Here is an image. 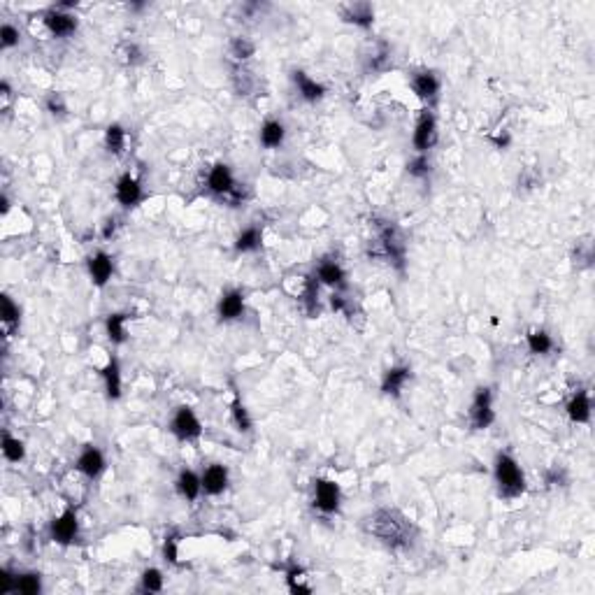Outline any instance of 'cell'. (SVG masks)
<instances>
[{
  "label": "cell",
  "instance_id": "obj_1",
  "mask_svg": "<svg viewBox=\"0 0 595 595\" xmlns=\"http://www.w3.org/2000/svg\"><path fill=\"white\" fill-rule=\"evenodd\" d=\"M363 530L366 535L375 537L377 542L391 547V549H402L412 545L414 537V526L409 519L398 509H375L368 516H363Z\"/></svg>",
  "mask_w": 595,
  "mask_h": 595
},
{
  "label": "cell",
  "instance_id": "obj_2",
  "mask_svg": "<svg viewBox=\"0 0 595 595\" xmlns=\"http://www.w3.org/2000/svg\"><path fill=\"white\" fill-rule=\"evenodd\" d=\"M493 475L502 498H519L526 491V479H523L521 465L509 453H498L495 456Z\"/></svg>",
  "mask_w": 595,
  "mask_h": 595
},
{
  "label": "cell",
  "instance_id": "obj_3",
  "mask_svg": "<svg viewBox=\"0 0 595 595\" xmlns=\"http://www.w3.org/2000/svg\"><path fill=\"white\" fill-rule=\"evenodd\" d=\"M377 245H379V256H384V258H388L393 265L402 267V263H405V238H402V233L398 228L393 226V223H386V226L379 228V238H377Z\"/></svg>",
  "mask_w": 595,
  "mask_h": 595
},
{
  "label": "cell",
  "instance_id": "obj_4",
  "mask_svg": "<svg viewBox=\"0 0 595 595\" xmlns=\"http://www.w3.org/2000/svg\"><path fill=\"white\" fill-rule=\"evenodd\" d=\"M170 433L175 435L177 440L182 442H193L202 435V426H200V419L196 417V412L187 405L177 407L175 414L170 419Z\"/></svg>",
  "mask_w": 595,
  "mask_h": 595
},
{
  "label": "cell",
  "instance_id": "obj_5",
  "mask_svg": "<svg viewBox=\"0 0 595 595\" xmlns=\"http://www.w3.org/2000/svg\"><path fill=\"white\" fill-rule=\"evenodd\" d=\"M495 421V412H493V393L491 388H477L475 398H472L470 405V426L472 431H486L491 424Z\"/></svg>",
  "mask_w": 595,
  "mask_h": 595
},
{
  "label": "cell",
  "instance_id": "obj_6",
  "mask_svg": "<svg viewBox=\"0 0 595 595\" xmlns=\"http://www.w3.org/2000/svg\"><path fill=\"white\" fill-rule=\"evenodd\" d=\"M340 486L330 479H317L314 482V507L323 514H335L340 509Z\"/></svg>",
  "mask_w": 595,
  "mask_h": 595
},
{
  "label": "cell",
  "instance_id": "obj_7",
  "mask_svg": "<svg viewBox=\"0 0 595 595\" xmlns=\"http://www.w3.org/2000/svg\"><path fill=\"white\" fill-rule=\"evenodd\" d=\"M51 540L59 542V545H73L79 535V521H77L75 509H66L61 516H56L49 526Z\"/></svg>",
  "mask_w": 595,
  "mask_h": 595
},
{
  "label": "cell",
  "instance_id": "obj_8",
  "mask_svg": "<svg viewBox=\"0 0 595 595\" xmlns=\"http://www.w3.org/2000/svg\"><path fill=\"white\" fill-rule=\"evenodd\" d=\"M435 142H437V121H435L433 112H424L417 121V128H414V149L419 153H426L428 149H433Z\"/></svg>",
  "mask_w": 595,
  "mask_h": 595
},
{
  "label": "cell",
  "instance_id": "obj_9",
  "mask_svg": "<svg viewBox=\"0 0 595 595\" xmlns=\"http://www.w3.org/2000/svg\"><path fill=\"white\" fill-rule=\"evenodd\" d=\"M44 26H47V30L51 35L68 37V35H73L77 30V17L70 15V12H66V10L54 8V10H49L47 15H44Z\"/></svg>",
  "mask_w": 595,
  "mask_h": 595
},
{
  "label": "cell",
  "instance_id": "obj_10",
  "mask_svg": "<svg viewBox=\"0 0 595 595\" xmlns=\"http://www.w3.org/2000/svg\"><path fill=\"white\" fill-rule=\"evenodd\" d=\"M228 479H230V475H228L226 465L212 463V465H209V468L200 475L202 491H205L207 495H219V493H223V491L228 489Z\"/></svg>",
  "mask_w": 595,
  "mask_h": 595
},
{
  "label": "cell",
  "instance_id": "obj_11",
  "mask_svg": "<svg viewBox=\"0 0 595 595\" xmlns=\"http://www.w3.org/2000/svg\"><path fill=\"white\" fill-rule=\"evenodd\" d=\"M77 470H79L82 475H86L88 479H95L102 475V470H105V456H102V451L98 446H93V444L84 446V451L77 458Z\"/></svg>",
  "mask_w": 595,
  "mask_h": 595
},
{
  "label": "cell",
  "instance_id": "obj_12",
  "mask_svg": "<svg viewBox=\"0 0 595 595\" xmlns=\"http://www.w3.org/2000/svg\"><path fill=\"white\" fill-rule=\"evenodd\" d=\"M409 84H412V91L419 95L421 100L426 102H435L440 95V79L437 75L431 73V70H424V73H417L409 79Z\"/></svg>",
  "mask_w": 595,
  "mask_h": 595
},
{
  "label": "cell",
  "instance_id": "obj_13",
  "mask_svg": "<svg viewBox=\"0 0 595 595\" xmlns=\"http://www.w3.org/2000/svg\"><path fill=\"white\" fill-rule=\"evenodd\" d=\"M88 272H91V279L95 286H105L107 281L112 279V272H114V261L110 254L105 252H98L88 258Z\"/></svg>",
  "mask_w": 595,
  "mask_h": 595
},
{
  "label": "cell",
  "instance_id": "obj_14",
  "mask_svg": "<svg viewBox=\"0 0 595 595\" xmlns=\"http://www.w3.org/2000/svg\"><path fill=\"white\" fill-rule=\"evenodd\" d=\"M207 187L212 193L216 196H228L230 191L235 189V179H233V172H230L228 165L223 163H216L207 175Z\"/></svg>",
  "mask_w": 595,
  "mask_h": 595
},
{
  "label": "cell",
  "instance_id": "obj_15",
  "mask_svg": "<svg viewBox=\"0 0 595 595\" xmlns=\"http://www.w3.org/2000/svg\"><path fill=\"white\" fill-rule=\"evenodd\" d=\"M114 193H117V200L124 205V207H135V205L142 200V187H140V182L133 175L121 177L117 182Z\"/></svg>",
  "mask_w": 595,
  "mask_h": 595
},
{
  "label": "cell",
  "instance_id": "obj_16",
  "mask_svg": "<svg viewBox=\"0 0 595 595\" xmlns=\"http://www.w3.org/2000/svg\"><path fill=\"white\" fill-rule=\"evenodd\" d=\"M342 12V19L347 23H354V26H361V28H370L375 23V8L370 3H351V5H344L340 10Z\"/></svg>",
  "mask_w": 595,
  "mask_h": 595
},
{
  "label": "cell",
  "instance_id": "obj_17",
  "mask_svg": "<svg viewBox=\"0 0 595 595\" xmlns=\"http://www.w3.org/2000/svg\"><path fill=\"white\" fill-rule=\"evenodd\" d=\"M293 84H296L298 93H300V98L307 100V102H317V100H321V98H323V93H325V88H323L321 84H319L317 79H312L310 75H305L303 70H296V73H293Z\"/></svg>",
  "mask_w": 595,
  "mask_h": 595
},
{
  "label": "cell",
  "instance_id": "obj_18",
  "mask_svg": "<svg viewBox=\"0 0 595 595\" xmlns=\"http://www.w3.org/2000/svg\"><path fill=\"white\" fill-rule=\"evenodd\" d=\"M245 312V293L242 291H228L219 300V317L223 321H235Z\"/></svg>",
  "mask_w": 595,
  "mask_h": 595
},
{
  "label": "cell",
  "instance_id": "obj_19",
  "mask_svg": "<svg viewBox=\"0 0 595 595\" xmlns=\"http://www.w3.org/2000/svg\"><path fill=\"white\" fill-rule=\"evenodd\" d=\"M317 279L325 286H332V289H342L347 274H344L342 265L337 261H321L317 267Z\"/></svg>",
  "mask_w": 595,
  "mask_h": 595
},
{
  "label": "cell",
  "instance_id": "obj_20",
  "mask_svg": "<svg viewBox=\"0 0 595 595\" xmlns=\"http://www.w3.org/2000/svg\"><path fill=\"white\" fill-rule=\"evenodd\" d=\"M409 377H412V370L405 368V366L386 370V372H384V379H381V391L386 395H400L402 386L409 381Z\"/></svg>",
  "mask_w": 595,
  "mask_h": 595
},
{
  "label": "cell",
  "instance_id": "obj_21",
  "mask_svg": "<svg viewBox=\"0 0 595 595\" xmlns=\"http://www.w3.org/2000/svg\"><path fill=\"white\" fill-rule=\"evenodd\" d=\"M567 417L574 424H588L591 421V398L586 391H577L572 395V400L567 402Z\"/></svg>",
  "mask_w": 595,
  "mask_h": 595
},
{
  "label": "cell",
  "instance_id": "obj_22",
  "mask_svg": "<svg viewBox=\"0 0 595 595\" xmlns=\"http://www.w3.org/2000/svg\"><path fill=\"white\" fill-rule=\"evenodd\" d=\"M177 491H179V495L187 498V500H198V495L202 493L200 477L191 470H184L182 475L177 477Z\"/></svg>",
  "mask_w": 595,
  "mask_h": 595
},
{
  "label": "cell",
  "instance_id": "obj_23",
  "mask_svg": "<svg viewBox=\"0 0 595 595\" xmlns=\"http://www.w3.org/2000/svg\"><path fill=\"white\" fill-rule=\"evenodd\" d=\"M286 138V128L281 121H265L263 128H261V144L267 147V149H277L281 147Z\"/></svg>",
  "mask_w": 595,
  "mask_h": 595
},
{
  "label": "cell",
  "instance_id": "obj_24",
  "mask_svg": "<svg viewBox=\"0 0 595 595\" xmlns=\"http://www.w3.org/2000/svg\"><path fill=\"white\" fill-rule=\"evenodd\" d=\"M102 379H105V391L110 398L117 400L121 395V368H119V361L112 358L110 363L102 370Z\"/></svg>",
  "mask_w": 595,
  "mask_h": 595
},
{
  "label": "cell",
  "instance_id": "obj_25",
  "mask_svg": "<svg viewBox=\"0 0 595 595\" xmlns=\"http://www.w3.org/2000/svg\"><path fill=\"white\" fill-rule=\"evenodd\" d=\"M42 591V579L37 572H23V574H17V581H15V593H21V595H37Z\"/></svg>",
  "mask_w": 595,
  "mask_h": 595
},
{
  "label": "cell",
  "instance_id": "obj_26",
  "mask_svg": "<svg viewBox=\"0 0 595 595\" xmlns=\"http://www.w3.org/2000/svg\"><path fill=\"white\" fill-rule=\"evenodd\" d=\"M126 319H128V314H121V312L107 317V321H105L107 337H110L114 344L126 342Z\"/></svg>",
  "mask_w": 595,
  "mask_h": 595
},
{
  "label": "cell",
  "instance_id": "obj_27",
  "mask_svg": "<svg viewBox=\"0 0 595 595\" xmlns=\"http://www.w3.org/2000/svg\"><path fill=\"white\" fill-rule=\"evenodd\" d=\"M261 240H263V235H261V230L252 226L247 230H242L240 238L235 240V249H238L240 254H247V252H256V249L261 247Z\"/></svg>",
  "mask_w": 595,
  "mask_h": 595
},
{
  "label": "cell",
  "instance_id": "obj_28",
  "mask_svg": "<svg viewBox=\"0 0 595 595\" xmlns=\"http://www.w3.org/2000/svg\"><path fill=\"white\" fill-rule=\"evenodd\" d=\"M105 147H107V149H110L112 153H124V149H126V131H124V126H119V124L107 126V131H105Z\"/></svg>",
  "mask_w": 595,
  "mask_h": 595
},
{
  "label": "cell",
  "instance_id": "obj_29",
  "mask_svg": "<svg viewBox=\"0 0 595 595\" xmlns=\"http://www.w3.org/2000/svg\"><path fill=\"white\" fill-rule=\"evenodd\" d=\"M228 51H230V56H233L235 61H247V59H252V56L256 54V44L249 40V37H233V40H230V44H228Z\"/></svg>",
  "mask_w": 595,
  "mask_h": 595
},
{
  "label": "cell",
  "instance_id": "obj_30",
  "mask_svg": "<svg viewBox=\"0 0 595 595\" xmlns=\"http://www.w3.org/2000/svg\"><path fill=\"white\" fill-rule=\"evenodd\" d=\"M3 456L10 460V463H21L26 458V446L21 440L12 437V435L5 433L3 435Z\"/></svg>",
  "mask_w": 595,
  "mask_h": 595
},
{
  "label": "cell",
  "instance_id": "obj_31",
  "mask_svg": "<svg viewBox=\"0 0 595 595\" xmlns=\"http://www.w3.org/2000/svg\"><path fill=\"white\" fill-rule=\"evenodd\" d=\"M303 305L307 314H314L319 310V279L307 277L305 281V291H303Z\"/></svg>",
  "mask_w": 595,
  "mask_h": 595
},
{
  "label": "cell",
  "instance_id": "obj_32",
  "mask_svg": "<svg viewBox=\"0 0 595 595\" xmlns=\"http://www.w3.org/2000/svg\"><path fill=\"white\" fill-rule=\"evenodd\" d=\"M554 347V340L551 335L545 330H533L528 335V349L533 351V354H549Z\"/></svg>",
  "mask_w": 595,
  "mask_h": 595
},
{
  "label": "cell",
  "instance_id": "obj_33",
  "mask_svg": "<svg viewBox=\"0 0 595 595\" xmlns=\"http://www.w3.org/2000/svg\"><path fill=\"white\" fill-rule=\"evenodd\" d=\"M230 414H233V421H235V426H238L240 433H249V431H252V417H249L247 407L242 405L240 398L233 400V405H230Z\"/></svg>",
  "mask_w": 595,
  "mask_h": 595
},
{
  "label": "cell",
  "instance_id": "obj_34",
  "mask_svg": "<svg viewBox=\"0 0 595 595\" xmlns=\"http://www.w3.org/2000/svg\"><path fill=\"white\" fill-rule=\"evenodd\" d=\"M3 325L8 332L19 328V307L12 303L10 296H3Z\"/></svg>",
  "mask_w": 595,
  "mask_h": 595
},
{
  "label": "cell",
  "instance_id": "obj_35",
  "mask_svg": "<svg viewBox=\"0 0 595 595\" xmlns=\"http://www.w3.org/2000/svg\"><path fill=\"white\" fill-rule=\"evenodd\" d=\"M431 158H428V153H419V156H414L412 161L407 163V172L412 177H428L431 175Z\"/></svg>",
  "mask_w": 595,
  "mask_h": 595
},
{
  "label": "cell",
  "instance_id": "obj_36",
  "mask_svg": "<svg viewBox=\"0 0 595 595\" xmlns=\"http://www.w3.org/2000/svg\"><path fill=\"white\" fill-rule=\"evenodd\" d=\"M286 579H289V588L293 593H310L312 591L310 586L303 584V581H305V570H303V567L291 565L289 572H286Z\"/></svg>",
  "mask_w": 595,
  "mask_h": 595
},
{
  "label": "cell",
  "instance_id": "obj_37",
  "mask_svg": "<svg viewBox=\"0 0 595 595\" xmlns=\"http://www.w3.org/2000/svg\"><path fill=\"white\" fill-rule=\"evenodd\" d=\"M142 591H149V593L163 591V574H161V570L149 567V570L142 572Z\"/></svg>",
  "mask_w": 595,
  "mask_h": 595
},
{
  "label": "cell",
  "instance_id": "obj_38",
  "mask_svg": "<svg viewBox=\"0 0 595 595\" xmlns=\"http://www.w3.org/2000/svg\"><path fill=\"white\" fill-rule=\"evenodd\" d=\"M17 44H19V30L12 23H3V28H0V47L12 49Z\"/></svg>",
  "mask_w": 595,
  "mask_h": 595
},
{
  "label": "cell",
  "instance_id": "obj_39",
  "mask_svg": "<svg viewBox=\"0 0 595 595\" xmlns=\"http://www.w3.org/2000/svg\"><path fill=\"white\" fill-rule=\"evenodd\" d=\"M47 110L54 114H59V117H63V114L68 112V107H66V100H63V95L61 93H51L49 98H47Z\"/></svg>",
  "mask_w": 595,
  "mask_h": 595
},
{
  "label": "cell",
  "instance_id": "obj_40",
  "mask_svg": "<svg viewBox=\"0 0 595 595\" xmlns=\"http://www.w3.org/2000/svg\"><path fill=\"white\" fill-rule=\"evenodd\" d=\"M177 537L175 535H170V537H165V547H163V554H165V560H170V563H177L179 560V556H177Z\"/></svg>",
  "mask_w": 595,
  "mask_h": 595
},
{
  "label": "cell",
  "instance_id": "obj_41",
  "mask_svg": "<svg viewBox=\"0 0 595 595\" xmlns=\"http://www.w3.org/2000/svg\"><path fill=\"white\" fill-rule=\"evenodd\" d=\"M124 59H126V63H138L140 59H142V51H140L138 44H126V47H124Z\"/></svg>",
  "mask_w": 595,
  "mask_h": 595
},
{
  "label": "cell",
  "instance_id": "obj_42",
  "mask_svg": "<svg viewBox=\"0 0 595 595\" xmlns=\"http://www.w3.org/2000/svg\"><path fill=\"white\" fill-rule=\"evenodd\" d=\"M563 482H565V472H563V470H549L547 472V484L549 486H563Z\"/></svg>",
  "mask_w": 595,
  "mask_h": 595
},
{
  "label": "cell",
  "instance_id": "obj_43",
  "mask_svg": "<svg viewBox=\"0 0 595 595\" xmlns=\"http://www.w3.org/2000/svg\"><path fill=\"white\" fill-rule=\"evenodd\" d=\"M112 233H114V221H107V226H105V233H102V235H105V238H110Z\"/></svg>",
  "mask_w": 595,
  "mask_h": 595
},
{
  "label": "cell",
  "instance_id": "obj_44",
  "mask_svg": "<svg viewBox=\"0 0 595 595\" xmlns=\"http://www.w3.org/2000/svg\"><path fill=\"white\" fill-rule=\"evenodd\" d=\"M0 205H3V214H8V209H10V202H8V198L3 196V200H0Z\"/></svg>",
  "mask_w": 595,
  "mask_h": 595
}]
</instances>
